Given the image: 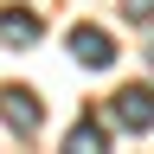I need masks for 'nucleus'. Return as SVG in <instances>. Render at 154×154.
Returning <instances> with one entry per match:
<instances>
[{
    "mask_svg": "<svg viewBox=\"0 0 154 154\" xmlns=\"http://www.w3.org/2000/svg\"><path fill=\"white\" fill-rule=\"evenodd\" d=\"M109 122L128 128V135H148V128H154V90H148V84L116 90V96H109Z\"/></svg>",
    "mask_w": 154,
    "mask_h": 154,
    "instance_id": "1",
    "label": "nucleus"
},
{
    "mask_svg": "<svg viewBox=\"0 0 154 154\" xmlns=\"http://www.w3.org/2000/svg\"><path fill=\"white\" fill-rule=\"evenodd\" d=\"M71 58L90 64V71H109V64H116V45H109L103 26H71Z\"/></svg>",
    "mask_w": 154,
    "mask_h": 154,
    "instance_id": "2",
    "label": "nucleus"
},
{
    "mask_svg": "<svg viewBox=\"0 0 154 154\" xmlns=\"http://www.w3.org/2000/svg\"><path fill=\"white\" fill-rule=\"evenodd\" d=\"M38 32H45V26H38V13H26V7H7V13H0V45H7V51L38 45Z\"/></svg>",
    "mask_w": 154,
    "mask_h": 154,
    "instance_id": "3",
    "label": "nucleus"
},
{
    "mask_svg": "<svg viewBox=\"0 0 154 154\" xmlns=\"http://www.w3.org/2000/svg\"><path fill=\"white\" fill-rule=\"evenodd\" d=\"M0 122H7L13 135H32V128H38V103H32V90H0Z\"/></svg>",
    "mask_w": 154,
    "mask_h": 154,
    "instance_id": "4",
    "label": "nucleus"
},
{
    "mask_svg": "<svg viewBox=\"0 0 154 154\" xmlns=\"http://www.w3.org/2000/svg\"><path fill=\"white\" fill-rule=\"evenodd\" d=\"M109 135H103V122L96 116H84V122H71V135H64V148H77V154H96Z\"/></svg>",
    "mask_w": 154,
    "mask_h": 154,
    "instance_id": "5",
    "label": "nucleus"
},
{
    "mask_svg": "<svg viewBox=\"0 0 154 154\" xmlns=\"http://www.w3.org/2000/svg\"><path fill=\"white\" fill-rule=\"evenodd\" d=\"M122 13L135 19V26H148V19H154V0H122Z\"/></svg>",
    "mask_w": 154,
    "mask_h": 154,
    "instance_id": "6",
    "label": "nucleus"
},
{
    "mask_svg": "<svg viewBox=\"0 0 154 154\" xmlns=\"http://www.w3.org/2000/svg\"><path fill=\"white\" fill-rule=\"evenodd\" d=\"M148 64H154V45H148Z\"/></svg>",
    "mask_w": 154,
    "mask_h": 154,
    "instance_id": "7",
    "label": "nucleus"
}]
</instances>
